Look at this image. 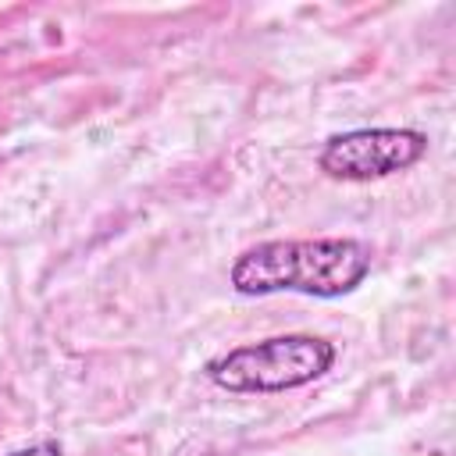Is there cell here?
I'll list each match as a JSON object with an SVG mask.
<instances>
[{
  "label": "cell",
  "mask_w": 456,
  "mask_h": 456,
  "mask_svg": "<svg viewBox=\"0 0 456 456\" xmlns=\"http://www.w3.org/2000/svg\"><path fill=\"white\" fill-rule=\"evenodd\" d=\"M370 271V246L360 239H271L242 249L232 264L239 296L303 292L335 299L353 292Z\"/></svg>",
  "instance_id": "6da1fadb"
},
{
  "label": "cell",
  "mask_w": 456,
  "mask_h": 456,
  "mask_svg": "<svg viewBox=\"0 0 456 456\" xmlns=\"http://www.w3.org/2000/svg\"><path fill=\"white\" fill-rule=\"evenodd\" d=\"M335 363V346L317 335H274L239 346L207 363V378L224 392H289L317 381Z\"/></svg>",
  "instance_id": "7a4b0ae2"
},
{
  "label": "cell",
  "mask_w": 456,
  "mask_h": 456,
  "mask_svg": "<svg viewBox=\"0 0 456 456\" xmlns=\"http://www.w3.org/2000/svg\"><path fill=\"white\" fill-rule=\"evenodd\" d=\"M424 153L428 135L417 128H353L324 142L321 171L342 182H370L413 167Z\"/></svg>",
  "instance_id": "3957f363"
},
{
  "label": "cell",
  "mask_w": 456,
  "mask_h": 456,
  "mask_svg": "<svg viewBox=\"0 0 456 456\" xmlns=\"http://www.w3.org/2000/svg\"><path fill=\"white\" fill-rule=\"evenodd\" d=\"M7 456H61V445L57 442H36V445L18 449V452H7Z\"/></svg>",
  "instance_id": "277c9868"
}]
</instances>
